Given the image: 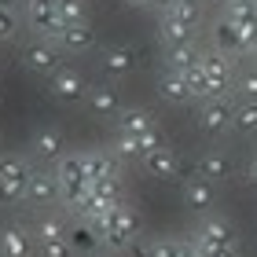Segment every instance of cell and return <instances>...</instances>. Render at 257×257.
Listing matches in <instances>:
<instances>
[{
    "instance_id": "1",
    "label": "cell",
    "mask_w": 257,
    "mask_h": 257,
    "mask_svg": "<svg viewBox=\"0 0 257 257\" xmlns=\"http://www.w3.org/2000/svg\"><path fill=\"white\" fill-rule=\"evenodd\" d=\"M55 177H59V188H63V202L70 206H85V198L92 191L88 184V173H85V151L81 155H63L55 162Z\"/></svg>"
},
{
    "instance_id": "2",
    "label": "cell",
    "mask_w": 257,
    "mask_h": 257,
    "mask_svg": "<svg viewBox=\"0 0 257 257\" xmlns=\"http://www.w3.org/2000/svg\"><path fill=\"white\" fill-rule=\"evenodd\" d=\"M33 166L26 158L0 155V206H19L26 202V184H30Z\"/></svg>"
},
{
    "instance_id": "3",
    "label": "cell",
    "mask_w": 257,
    "mask_h": 257,
    "mask_svg": "<svg viewBox=\"0 0 257 257\" xmlns=\"http://www.w3.org/2000/svg\"><path fill=\"white\" fill-rule=\"evenodd\" d=\"M136 231H140V213L128 202H118L107 217V228H103V246L125 250V246H133Z\"/></svg>"
},
{
    "instance_id": "4",
    "label": "cell",
    "mask_w": 257,
    "mask_h": 257,
    "mask_svg": "<svg viewBox=\"0 0 257 257\" xmlns=\"http://www.w3.org/2000/svg\"><path fill=\"white\" fill-rule=\"evenodd\" d=\"M22 63H26L30 74L37 77H52L55 70H63V48L52 37H37L22 48Z\"/></svg>"
},
{
    "instance_id": "5",
    "label": "cell",
    "mask_w": 257,
    "mask_h": 257,
    "mask_svg": "<svg viewBox=\"0 0 257 257\" xmlns=\"http://www.w3.org/2000/svg\"><path fill=\"white\" fill-rule=\"evenodd\" d=\"M198 128H202L206 136H224L235 128V103L224 99V96H213L202 103V110H198Z\"/></svg>"
},
{
    "instance_id": "6",
    "label": "cell",
    "mask_w": 257,
    "mask_h": 257,
    "mask_svg": "<svg viewBox=\"0 0 257 257\" xmlns=\"http://www.w3.org/2000/svg\"><path fill=\"white\" fill-rule=\"evenodd\" d=\"M22 8H26V22H30V30L37 33V37L55 41L63 33V19H59L55 0H22Z\"/></svg>"
},
{
    "instance_id": "7",
    "label": "cell",
    "mask_w": 257,
    "mask_h": 257,
    "mask_svg": "<svg viewBox=\"0 0 257 257\" xmlns=\"http://www.w3.org/2000/svg\"><path fill=\"white\" fill-rule=\"evenodd\" d=\"M198 66H202V74L209 81V88H213V96H224L228 88H235V70H231V55L224 52H202V59H198Z\"/></svg>"
},
{
    "instance_id": "8",
    "label": "cell",
    "mask_w": 257,
    "mask_h": 257,
    "mask_svg": "<svg viewBox=\"0 0 257 257\" xmlns=\"http://www.w3.org/2000/svg\"><path fill=\"white\" fill-rule=\"evenodd\" d=\"M37 231L22 228V224H4L0 228V257H37Z\"/></svg>"
},
{
    "instance_id": "9",
    "label": "cell",
    "mask_w": 257,
    "mask_h": 257,
    "mask_svg": "<svg viewBox=\"0 0 257 257\" xmlns=\"http://www.w3.org/2000/svg\"><path fill=\"white\" fill-rule=\"evenodd\" d=\"M48 92L59 103H81V99L88 96V81L81 77L77 70H66L63 66V70H55V74L48 77Z\"/></svg>"
},
{
    "instance_id": "10",
    "label": "cell",
    "mask_w": 257,
    "mask_h": 257,
    "mask_svg": "<svg viewBox=\"0 0 257 257\" xmlns=\"http://www.w3.org/2000/svg\"><path fill=\"white\" fill-rule=\"evenodd\" d=\"M180 198H184V206H188L191 213H209V209H213V202H217V184L195 173V177L184 180Z\"/></svg>"
},
{
    "instance_id": "11",
    "label": "cell",
    "mask_w": 257,
    "mask_h": 257,
    "mask_svg": "<svg viewBox=\"0 0 257 257\" xmlns=\"http://www.w3.org/2000/svg\"><path fill=\"white\" fill-rule=\"evenodd\" d=\"M55 198H63V188H59L55 169H33L30 173V184H26V202L48 206V202H55Z\"/></svg>"
},
{
    "instance_id": "12",
    "label": "cell",
    "mask_w": 257,
    "mask_h": 257,
    "mask_svg": "<svg viewBox=\"0 0 257 257\" xmlns=\"http://www.w3.org/2000/svg\"><path fill=\"white\" fill-rule=\"evenodd\" d=\"M144 169H147V177H158V180H180V158H177V151L173 147H155V151H147L144 158Z\"/></svg>"
},
{
    "instance_id": "13",
    "label": "cell",
    "mask_w": 257,
    "mask_h": 257,
    "mask_svg": "<svg viewBox=\"0 0 257 257\" xmlns=\"http://www.w3.org/2000/svg\"><path fill=\"white\" fill-rule=\"evenodd\" d=\"M213 44H217V52H224V55H242V52H250V37L242 33L231 19L220 15L213 22Z\"/></svg>"
},
{
    "instance_id": "14",
    "label": "cell",
    "mask_w": 257,
    "mask_h": 257,
    "mask_svg": "<svg viewBox=\"0 0 257 257\" xmlns=\"http://www.w3.org/2000/svg\"><path fill=\"white\" fill-rule=\"evenodd\" d=\"M158 41L162 48H173V44H184V41H195V26L188 19H180L177 11H162L158 15Z\"/></svg>"
},
{
    "instance_id": "15",
    "label": "cell",
    "mask_w": 257,
    "mask_h": 257,
    "mask_svg": "<svg viewBox=\"0 0 257 257\" xmlns=\"http://www.w3.org/2000/svg\"><path fill=\"white\" fill-rule=\"evenodd\" d=\"M88 110H92V118H118V114L125 110L121 107V96H118V88L114 85H88Z\"/></svg>"
},
{
    "instance_id": "16",
    "label": "cell",
    "mask_w": 257,
    "mask_h": 257,
    "mask_svg": "<svg viewBox=\"0 0 257 257\" xmlns=\"http://www.w3.org/2000/svg\"><path fill=\"white\" fill-rule=\"evenodd\" d=\"M195 239L213 242V246H235V242H239V231H235V224H231L228 217H206L202 224L195 228Z\"/></svg>"
},
{
    "instance_id": "17",
    "label": "cell",
    "mask_w": 257,
    "mask_h": 257,
    "mask_svg": "<svg viewBox=\"0 0 257 257\" xmlns=\"http://www.w3.org/2000/svg\"><path fill=\"white\" fill-rule=\"evenodd\" d=\"M63 52H74V55H85L96 48V30L88 26V22H77V26H63V33L55 37Z\"/></svg>"
},
{
    "instance_id": "18",
    "label": "cell",
    "mask_w": 257,
    "mask_h": 257,
    "mask_svg": "<svg viewBox=\"0 0 257 257\" xmlns=\"http://www.w3.org/2000/svg\"><path fill=\"white\" fill-rule=\"evenodd\" d=\"M30 147H33V155H37L41 162H59L66 140H63L59 128H37V133H33V140H30Z\"/></svg>"
},
{
    "instance_id": "19",
    "label": "cell",
    "mask_w": 257,
    "mask_h": 257,
    "mask_svg": "<svg viewBox=\"0 0 257 257\" xmlns=\"http://www.w3.org/2000/svg\"><path fill=\"white\" fill-rule=\"evenodd\" d=\"M195 173L206 177V180H213V184H224L231 177V162H228V155H220L217 147H209V151L198 155V169Z\"/></svg>"
},
{
    "instance_id": "20",
    "label": "cell",
    "mask_w": 257,
    "mask_h": 257,
    "mask_svg": "<svg viewBox=\"0 0 257 257\" xmlns=\"http://www.w3.org/2000/svg\"><path fill=\"white\" fill-rule=\"evenodd\" d=\"M220 15L231 19L246 37H253V30H257V4L253 0H224V11H220Z\"/></svg>"
},
{
    "instance_id": "21",
    "label": "cell",
    "mask_w": 257,
    "mask_h": 257,
    "mask_svg": "<svg viewBox=\"0 0 257 257\" xmlns=\"http://www.w3.org/2000/svg\"><path fill=\"white\" fill-rule=\"evenodd\" d=\"M85 173H88V184L96 180H107V177H118V155H107V151H85Z\"/></svg>"
},
{
    "instance_id": "22",
    "label": "cell",
    "mask_w": 257,
    "mask_h": 257,
    "mask_svg": "<svg viewBox=\"0 0 257 257\" xmlns=\"http://www.w3.org/2000/svg\"><path fill=\"white\" fill-rule=\"evenodd\" d=\"M136 70V52L133 48H107L103 52V74L114 77V81H121L128 77Z\"/></svg>"
},
{
    "instance_id": "23",
    "label": "cell",
    "mask_w": 257,
    "mask_h": 257,
    "mask_svg": "<svg viewBox=\"0 0 257 257\" xmlns=\"http://www.w3.org/2000/svg\"><path fill=\"white\" fill-rule=\"evenodd\" d=\"M158 96L166 99V103H191V88H188V81H184V74H177V70H166V74L158 77Z\"/></svg>"
},
{
    "instance_id": "24",
    "label": "cell",
    "mask_w": 257,
    "mask_h": 257,
    "mask_svg": "<svg viewBox=\"0 0 257 257\" xmlns=\"http://www.w3.org/2000/svg\"><path fill=\"white\" fill-rule=\"evenodd\" d=\"M198 59H202V52L195 48V41H184V44L166 48V66L177 70V74H188L191 66H198Z\"/></svg>"
},
{
    "instance_id": "25",
    "label": "cell",
    "mask_w": 257,
    "mask_h": 257,
    "mask_svg": "<svg viewBox=\"0 0 257 257\" xmlns=\"http://www.w3.org/2000/svg\"><path fill=\"white\" fill-rule=\"evenodd\" d=\"M118 128L125 136H144V133L155 128V118H151V110H144V107H125L118 114Z\"/></svg>"
},
{
    "instance_id": "26",
    "label": "cell",
    "mask_w": 257,
    "mask_h": 257,
    "mask_svg": "<svg viewBox=\"0 0 257 257\" xmlns=\"http://www.w3.org/2000/svg\"><path fill=\"white\" fill-rule=\"evenodd\" d=\"M151 257H195V246L184 239H155L151 242Z\"/></svg>"
},
{
    "instance_id": "27",
    "label": "cell",
    "mask_w": 257,
    "mask_h": 257,
    "mask_svg": "<svg viewBox=\"0 0 257 257\" xmlns=\"http://www.w3.org/2000/svg\"><path fill=\"white\" fill-rule=\"evenodd\" d=\"M33 231H37V239H70V224L55 213H44Z\"/></svg>"
},
{
    "instance_id": "28",
    "label": "cell",
    "mask_w": 257,
    "mask_h": 257,
    "mask_svg": "<svg viewBox=\"0 0 257 257\" xmlns=\"http://www.w3.org/2000/svg\"><path fill=\"white\" fill-rule=\"evenodd\" d=\"M235 133H242V136H253L257 133V103L253 99L235 103Z\"/></svg>"
},
{
    "instance_id": "29",
    "label": "cell",
    "mask_w": 257,
    "mask_h": 257,
    "mask_svg": "<svg viewBox=\"0 0 257 257\" xmlns=\"http://www.w3.org/2000/svg\"><path fill=\"white\" fill-rule=\"evenodd\" d=\"M55 8H59L63 26H77V22H88V4H85V0H55Z\"/></svg>"
},
{
    "instance_id": "30",
    "label": "cell",
    "mask_w": 257,
    "mask_h": 257,
    "mask_svg": "<svg viewBox=\"0 0 257 257\" xmlns=\"http://www.w3.org/2000/svg\"><path fill=\"white\" fill-rule=\"evenodd\" d=\"M70 242H74L77 250H96L99 242H103V235H99V231L88 224V220H81V224H77L74 231H70Z\"/></svg>"
},
{
    "instance_id": "31",
    "label": "cell",
    "mask_w": 257,
    "mask_h": 257,
    "mask_svg": "<svg viewBox=\"0 0 257 257\" xmlns=\"http://www.w3.org/2000/svg\"><path fill=\"white\" fill-rule=\"evenodd\" d=\"M37 257H77V246L70 239H41Z\"/></svg>"
},
{
    "instance_id": "32",
    "label": "cell",
    "mask_w": 257,
    "mask_h": 257,
    "mask_svg": "<svg viewBox=\"0 0 257 257\" xmlns=\"http://www.w3.org/2000/svg\"><path fill=\"white\" fill-rule=\"evenodd\" d=\"M235 92H239L242 99H253V103H257V63L235 77Z\"/></svg>"
},
{
    "instance_id": "33",
    "label": "cell",
    "mask_w": 257,
    "mask_h": 257,
    "mask_svg": "<svg viewBox=\"0 0 257 257\" xmlns=\"http://www.w3.org/2000/svg\"><path fill=\"white\" fill-rule=\"evenodd\" d=\"M195 257H239L235 246H213V242H202V239H191Z\"/></svg>"
},
{
    "instance_id": "34",
    "label": "cell",
    "mask_w": 257,
    "mask_h": 257,
    "mask_svg": "<svg viewBox=\"0 0 257 257\" xmlns=\"http://www.w3.org/2000/svg\"><path fill=\"white\" fill-rule=\"evenodd\" d=\"M114 155L118 158H144V151H140V136H118V144H114Z\"/></svg>"
},
{
    "instance_id": "35",
    "label": "cell",
    "mask_w": 257,
    "mask_h": 257,
    "mask_svg": "<svg viewBox=\"0 0 257 257\" xmlns=\"http://www.w3.org/2000/svg\"><path fill=\"white\" fill-rule=\"evenodd\" d=\"M15 30H19V19H15V11H8V8H0V44L15 37Z\"/></svg>"
},
{
    "instance_id": "36",
    "label": "cell",
    "mask_w": 257,
    "mask_h": 257,
    "mask_svg": "<svg viewBox=\"0 0 257 257\" xmlns=\"http://www.w3.org/2000/svg\"><path fill=\"white\" fill-rule=\"evenodd\" d=\"M173 11H177L180 19H188L191 26H198V19H202V8H198V0H184V4H177Z\"/></svg>"
},
{
    "instance_id": "37",
    "label": "cell",
    "mask_w": 257,
    "mask_h": 257,
    "mask_svg": "<svg viewBox=\"0 0 257 257\" xmlns=\"http://www.w3.org/2000/svg\"><path fill=\"white\" fill-rule=\"evenodd\" d=\"M155 147H162V133H158V128H151V133L140 136V151L147 155V151H155Z\"/></svg>"
},
{
    "instance_id": "38",
    "label": "cell",
    "mask_w": 257,
    "mask_h": 257,
    "mask_svg": "<svg viewBox=\"0 0 257 257\" xmlns=\"http://www.w3.org/2000/svg\"><path fill=\"white\" fill-rule=\"evenodd\" d=\"M246 184H253V188H257V155L246 162Z\"/></svg>"
},
{
    "instance_id": "39",
    "label": "cell",
    "mask_w": 257,
    "mask_h": 257,
    "mask_svg": "<svg viewBox=\"0 0 257 257\" xmlns=\"http://www.w3.org/2000/svg\"><path fill=\"white\" fill-rule=\"evenodd\" d=\"M147 8H155L158 11V15H162V11H169V8H177V0H151V4Z\"/></svg>"
},
{
    "instance_id": "40",
    "label": "cell",
    "mask_w": 257,
    "mask_h": 257,
    "mask_svg": "<svg viewBox=\"0 0 257 257\" xmlns=\"http://www.w3.org/2000/svg\"><path fill=\"white\" fill-rule=\"evenodd\" d=\"M121 4H128V8H147L151 0H121Z\"/></svg>"
},
{
    "instance_id": "41",
    "label": "cell",
    "mask_w": 257,
    "mask_h": 257,
    "mask_svg": "<svg viewBox=\"0 0 257 257\" xmlns=\"http://www.w3.org/2000/svg\"><path fill=\"white\" fill-rule=\"evenodd\" d=\"M15 4L19 0H0V8H8V11H15Z\"/></svg>"
},
{
    "instance_id": "42",
    "label": "cell",
    "mask_w": 257,
    "mask_h": 257,
    "mask_svg": "<svg viewBox=\"0 0 257 257\" xmlns=\"http://www.w3.org/2000/svg\"><path fill=\"white\" fill-rule=\"evenodd\" d=\"M250 52L257 55V30H253V37H250Z\"/></svg>"
},
{
    "instance_id": "43",
    "label": "cell",
    "mask_w": 257,
    "mask_h": 257,
    "mask_svg": "<svg viewBox=\"0 0 257 257\" xmlns=\"http://www.w3.org/2000/svg\"><path fill=\"white\" fill-rule=\"evenodd\" d=\"M177 4H184V0H177Z\"/></svg>"
},
{
    "instance_id": "44",
    "label": "cell",
    "mask_w": 257,
    "mask_h": 257,
    "mask_svg": "<svg viewBox=\"0 0 257 257\" xmlns=\"http://www.w3.org/2000/svg\"><path fill=\"white\" fill-rule=\"evenodd\" d=\"M253 4H257V0H253Z\"/></svg>"
}]
</instances>
